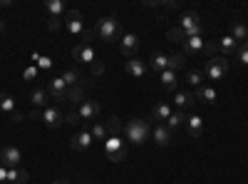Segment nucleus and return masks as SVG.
<instances>
[{
	"mask_svg": "<svg viewBox=\"0 0 248 184\" xmlns=\"http://www.w3.org/2000/svg\"><path fill=\"white\" fill-rule=\"evenodd\" d=\"M45 10L50 13V17H60V15H65V3L62 0H45Z\"/></svg>",
	"mask_w": 248,
	"mask_h": 184,
	"instance_id": "obj_29",
	"label": "nucleus"
},
{
	"mask_svg": "<svg viewBox=\"0 0 248 184\" xmlns=\"http://www.w3.org/2000/svg\"><path fill=\"white\" fill-rule=\"evenodd\" d=\"M236 55H238V60H241V65H248V40H246V43H241V45H238Z\"/></svg>",
	"mask_w": 248,
	"mask_h": 184,
	"instance_id": "obj_38",
	"label": "nucleus"
},
{
	"mask_svg": "<svg viewBox=\"0 0 248 184\" xmlns=\"http://www.w3.org/2000/svg\"><path fill=\"white\" fill-rule=\"evenodd\" d=\"M28 117H30L32 122H40V110H30V112H28Z\"/></svg>",
	"mask_w": 248,
	"mask_h": 184,
	"instance_id": "obj_45",
	"label": "nucleus"
},
{
	"mask_svg": "<svg viewBox=\"0 0 248 184\" xmlns=\"http://www.w3.org/2000/svg\"><path fill=\"white\" fill-rule=\"evenodd\" d=\"M105 152H107V157L112 162H122L124 157H127V145H124L119 137H109L105 142Z\"/></svg>",
	"mask_w": 248,
	"mask_h": 184,
	"instance_id": "obj_8",
	"label": "nucleus"
},
{
	"mask_svg": "<svg viewBox=\"0 0 248 184\" xmlns=\"http://www.w3.org/2000/svg\"><path fill=\"white\" fill-rule=\"evenodd\" d=\"M184 80L189 85H194V87H201V85H206V75H203V70H189L184 75Z\"/></svg>",
	"mask_w": 248,
	"mask_h": 184,
	"instance_id": "obj_28",
	"label": "nucleus"
},
{
	"mask_svg": "<svg viewBox=\"0 0 248 184\" xmlns=\"http://www.w3.org/2000/svg\"><path fill=\"white\" fill-rule=\"evenodd\" d=\"M149 67H152V70H156L159 75H161L164 70H169V55L154 52V55H152V60H149Z\"/></svg>",
	"mask_w": 248,
	"mask_h": 184,
	"instance_id": "obj_26",
	"label": "nucleus"
},
{
	"mask_svg": "<svg viewBox=\"0 0 248 184\" xmlns=\"http://www.w3.org/2000/svg\"><path fill=\"white\" fill-rule=\"evenodd\" d=\"M45 90H47L50 100H55V102H67V85H65V80H62V77H52Z\"/></svg>",
	"mask_w": 248,
	"mask_h": 184,
	"instance_id": "obj_10",
	"label": "nucleus"
},
{
	"mask_svg": "<svg viewBox=\"0 0 248 184\" xmlns=\"http://www.w3.org/2000/svg\"><path fill=\"white\" fill-rule=\"evenodd\" d=\"M20 162H23V152H20L17 147H3L0 150V165L3 167H8V169H15V167H20Z\"/></svg>",
	"mask_w": 248,
	"mask_h": 184,
	"instance_id": "obj_9",
	"label": "nucleus"
},
{
	"mask_svg": "<svg viewBox=\"0 0 248 184\" xmlns=\"http://www.w3.org/2000/svg\"><path fill=\"white\" fill-rule=\"evenodd\" d=\"M179 28L184 30L186 37H201L203 33V20L196 10H184L179 15Z\"/></svg>",
	"mask_w": 248,
	"mask_h": 184,
	"instance_id": "obj_3",
	"label": "nucleus"
},
{
	"mask_svg": "<svg viewBox=\"0 0 248 184\" xmlns=\"http://www.w3.org/2000/svg\"><path fill=\"white\" fill-rule=\"evenodd\" d=\"M32 57H35V63H37V70H50V67H52V60H50L47 55H37V52H35Z\"/></svg>",
	"mask_w": 248,
	"mask_h": 184,
	"instance_id": "obj_36",
	"label": "nucleus"
},
{
	"mask_svg": "<svg viewBox=\"0 0 248 184\" xmlns=\"http://www.w3.org/2000/svg\"><path fill=\"white\" fill-rule=\"evenodd\" d=\"M124 70H127V75L129 77H134V80H139V77H144L147 75V70H149V63H144L141 57H129L127 60V65H124Z\"/></svg>",
	"mask_w": 248,
	"mask_h": 184,
	"instance_id": "obj_12",
	"label": "nucleus"
},
{
	"mask_svg": "<svg viewBox=\"0 0 248 184\" xmlns=\"http://www.w3.org/2000/svg\"><path fill=\"white\" fill-rule=\"evenodd\" d=\"M5 30V23H3V20H0V33H3Z\"/></svg>",
	"mask_w": 248,
	"mask_h": 184,
	"instance_id": "obj_49",
	"label": "nucleus"
},
{
	"mask_svg": "<svg viewBox=\"0 0 248 184\" xmlns=\"http://www.w3.org/2000/svg\"><path fill=\"white\" fill-rule=\"evenodd\" d=\"M203 48H206V40H203V35L201 37H186L184 40V57H194V55H199V52H203Z\"/></svg>",
	"mask_w": 248,
	"mask_h": 184,
	"instance_id": "obj_15",
	"label": "nucleus"
},
{
	"mask_svg": "<svg viewBox=\"0 0 248 184\" xmlns=\"http://www.w3.org/2000/svg\"><path fill=\"white\" fill-rule=\"evenodd\" d=\"M92 142H94V137L90 134V122H87V127L82 130V132H77V134L70 139V147H72L75 152H85V150L92 147Z\"/></svg>",
	"mask_w": 248,
	"mask_h": 184,
	"instance_id": "obj_11",
	"label": "nucleus"
},
{
	"mask_svg": "<svg viewBox=\"0 0 248 184\" xmlns=\"http://www.w3.org/2000/svg\"><path fill=\"white\" fill-rule=\"evenodd\" d=\"M119 50H122V55L134 57V52L139 50V35H137V33H127V35H122V40H119Z\"/></svg>",
	"mask_w": 248,
	"mask_h": 184,
	"instance_id": "obj_14",
	"label": "nucleus"
},
{
	"mask_svg": "<svg viewBox=\"0 0 248 184\" xmlns=\"http://www.w3.org/2000/svg\"><path fill=\"white\" fill-rule=\"evenodd\" d=\"M186 119H189V117H186L181 110H174V112H171V117H169L167 122H164V125H167V130L174 134V132H179V130H184V127H186Z\"/></svg>",
	"mask_w": 248,
	"mask_h": 184,
	"instance_id": "obj_19",
	"label": "nucleus"
},
{
	"mask_svg": "<svg viewBox=\"0 0 248 184\" xmlns=\"http://www.w3.org/2000/svg\"><path fill=\"white\" fill-rule=\"evenodd\" d=\"M60 25H62V17H50L47 20V30H60Z\"/></svg>",
	"mask_w": 248,
	"mask_h": 184,
	"instance_id": "obj_42",
	"label": "nucleus"
},
{
	"mask_svg": "<svg viewBox=\"0 0 248 184\" xmlns=\"http://www.w3.org/2000/svg\"><path fill=\"white\" fill-rule=\"evenodd\" d=\"M216 48H218V52L223 55V57H229V55H236V50H238V43L231 37V35H223L218 43H216Z\"/></svg>",
	"mask_w": 248,
	"mask_h": 184,
	"instance_id": "obj_21",
	"label": "nucleus"
},
{
	"mask_svg": "<svg viewBox=\"0 0 248 184\" xmlns=\"http://www.w3.org/2000/svg\"><path fill=\"white\" fill-rule=\"evenodd\" d=\"M77 115H79L82 122H97V117L102 115V105H99V102H94V100H85L77 107Z\"/></svg>",
	"mask_w": 248,
	"mask_h": 184,
	"instance_id": "obj_7",
	"label": "nucleus"
},
{
	"mask_svg": "<svg viewBox=\"0 0 248 184\" xmlns=\"http://www.w3.org/2000/svg\"><path fill=\"white\" fill-rule=\"evenodd\" d=\"M184 65H186V57H184L181 52H176V55H169V70H171V72H179Z\"/></svg>",
	"mask_w": 248,
	"mask_h": 184,
	"instance_id": "obj_34",
	"label": "nucleus"
},
{
	"mask_svg": "<svg viewBox=\"0 0 248 184\" xmlns=\"http://www.w3.org/2000/svg\"><path fill=\"white\" fill-rule=\"evenodd\" d=\"M28 179H30V174H28V169H23V167L8 169V182H13V184H28Z\"/></svg>",
	"mask_w": 248,
	"mask_h": 184,
	"instance_id": "obj_27",
	"label": "nucleus"
},
{
	"mask_svg": "<svg viewBox=\"0 0 248 184\" xmlns=\"http://www.w3.org/2000/svg\"><path fill=\"white\" fill-rule=\"evenodd\" d=\"M167 37L171 40V43H184V40H186V35H184L181 28H171V30H167Z\"/></svg>",
	"mask_w": 248,
	"mask_h": 184,
	"instance_id": "obj_37",
	"label": "nucleus"
},
{
	"mask_svg": "<svg viewBox=\"0 0 248 184\" xmlns=\"http://www.w3.org/2000/svg\"><path fill=\"white\" fill-rule=\"evenodd\" d=\"M171 112H174V107L169 105V102H159V105H154V110H152V117L164 125V122L171 117Z\"/></svg>",
	"mask_w": 248,
	"mask_h": 184,
	"instance_id": "obj_23",
	"label": "nucleus"
},
{
	"mask_svg": "<svg viewBox=\"0 0 248 184\" xmlns=\"http://www.w3.org/2000/svg\"><path fill=\"white\" fill-rule=\"evenodd\" d=\"M10 115H13V122H23V119H25V117H23V112H17V110H15V112H10Z\"/></svg>",
	"mask_w": 248,
	"mask_h": 184,
	"instance_id": "obj_46",
	"label": "nucleus"
},
{
	"mask_svg": "<svg viewBox=\"0 0 248 184\" xmlns=\"http://www.w3.org/2000/svg\"><path fill=\"white\" fill-rule=\"evenodd\" d=\"M72 57L77 60V63H85V65H92L94 60H97L94 48H92V45H85V43H79V45L72 48Z\"/></svg>",
	"mask_w": 248,
	"mask_h": 184,
	"instance_id": "obj_13",
	"label": "nucleus"
},
{
	"mask_svg": "<svg viewBox=\"0 0 248 184\" xmlns=\"http://www.w3.org/2000/svg\"><path fill=\"white\" fill-rule=\"evenodd\" d=\"M67 102L82 105V102H85V87H67Z\"/></svg>",
	"mask_w": 248,
	"mask_h": 184,
	"instance_id": "obj_32",
	"label": "nucleus"
},
{
	"mask_svg": "<svg viewBox=\"0 0 248 184\" xmlns=\"http://www.w3.org/2000/svg\"><path fill=\"white\" fill-rule=\"evenodd\" d=\"M0 112H15V100L8 92H0Z\"/></svg>",
	"mask_w": 248,
	"mask_h": 184,
	"instance_id": "obj_33",
	"label": "nucleus"
},
{
	"mask_svg": "<svg viewBox=\"0 0 248 184\" xmlns=\"http://www.w3.org/2000/svg\"><path fill=\"white\" fill-rule=\"evenodd\" d=\"M8 5H13V0H0V8H8Z\"/></svg>",
	"mask_w": 248,
	"mask_h": 184,
	"instance_id": "obj_47",
	"label": "nucleus"
},
{
	"mask_svg": "<svg viewBox=\"0 0 248 184\" xmlns=\"http://www.w3.org/2000/svg\"><path fill=\"white\" fill-rule=\"evenodd\" d=\"M92 75H94V77L105 75V63H99V60H94V63H92Z\"/></svg>",
	"mask_w": 248,
	"mask_h": 184,
	"instance_id": "obj_41",
	"label": "nucleus"
},
{
	"mask_svg": "<svg viewBox=\"0 0 248 184\" xmlns=\"http://www.w3.org/2000/svg\"><path fill=\"white\" fill-rule=\"evenodd\" d=\"M62 25H65V30L70 35H82V33H85V23H82L79 10H67L65 17H62Z\"/></svg>",
	"mask_w": 248,
	"mask_h": 184,
	"instance_id": "obj_6",
	"label": "nucleus"
},
{
	"mask_svg": "<svg viewBox=\"0 0 248 184\" xmlns=\"http://www.w3.org/2000/svg\"><path fill=\"white\" fill-rule=\"evenodd\" d=\"M159 80H161V87H164V90H176V72L164 70V72L159 75Z\"/></svg>",
	"mask_w": 248,
	"mask_h": 184,
	"instance_id": "obj_30",
	"label": "nucleus"
},
{
	"mask_svg": "<svg viewBox=\"0 0 248 184\" xmlns=\"http://www.w3.org/2000/svg\"><path fill=\"white\" fill-rule=\"evenodd\" d=\"M90 134L97 139V142H107L109 139V132H107V125L105 122H90Z\"/></svg>",
	"mask_w": 248,
	"mask_h": 184,
	"instance_id": "obj_25",
	"label": "nucleus"
},
{
	"mask_svg": "<svg viewBox=\"0 0 248 184\" xmlns=\"http://www.w3.org/2000/svg\"><path fill=\"white\" fill-rule=\"evenodd\" d=\"M92 40H94V30H85V33H82V43H85V45H92Z\"/></svg>",
	"mask_w": 248,
	"mask_h": 184,
	"instance_id": "obj_43",
	"label": "nucleus"
},
{
	"mask_svg": "<svg viewBox=\"0 0 248 184\" xmlns=\"http://www.w3.org/2000/svg\"><path fill=\"white\" fill-rule=\"evenodd\" d=\"M60 77L65 80L67 87H92L90 83H85V75H82L79 70H65Z\"/></svg>",
	"mask_w": 248,
	"mask_h": 184,
	"instance_id": "obj_16",
	"label": "nucleus"
},
{
	"mask_svg": "<svg viewBox=\"0 0 248 184\" xmlns=\"http://www.w3.org/2000/svg\"><path fill=\"white\" fill-rule=\"evenodd\" d=\"M107 132H109V137H119V132H122V122H119V117H109L107 119Z\"/></svg>",
	"mask_w": 248,
	"mask_h": 184,
	"instance_id": "obj_35",
	"label": "nucleus"
},
{
	"mask_svg": "<svg viewBox=\"0 0 248 184\" xmlns=\"http://www.w3.org/2000/svg\"><path fill=\"white\" fill-rule=\"evenodd\" d=\"M152 137H154V142H156L159 147H169L174 134L167 130V125H161V122H156V125H154V130H152Z\"/></svg>",
	"mask_w": 248,
	"mask_h": 184,
	"instance_id": "obj_17",
	"label": "nucleus"
},
{
	"mask_svg": "<svg viewBox=\"0 0 248 184\" xmlns=\"http://www.w3.org/2000/svg\"><path fill=\"white\" fill-rule=\"evenodd\" d=\"M40 122H45L47 127H62L65 125V112H62L57 105H50V107H45V110H40Z\"/></svg>",
	"mask_w": 248,
	"mask_h": 184,
	"instance_id": "obj_5",
	"label": "nucleus"
},
{
	"mask_svg": "<svg viewBox=\"0 0 248 184\" xmlns=\"http://www.w3.org/2000/svg\"><path fill=\"white\" fill-rule=\"evenodd\" d=\"M194 100H196V97H194V92H189V90H179V92H176V97H174V107L184 112V110H189V107L194 105Z\"/></svg>",
	"mask_w": 248,
	"mask_h": 184,
	"instance_id": "obj_22",
	"label": "nucleus"
},
{
	"mask_svg": "<svg viewBox=\"0 0 248 184\" xmlns=\"http://www.w3.org/2000/svg\"><path fill=\"white\" fill-rule=\"evenodd\" d=\"M37 77V67H32V65H28L25 70H23V80L25 83H32V80Z\"/></svg>",
	"mask_w": 248,
	"mask_h": 184,
	"instance_id": "obj_40",
	"label": "nucleus"
},
{
	"mask_svg": "<svg viewBox=\"0 0 248 184\" xmlns=\"http://www.w3.org/2000/svg\"><path fill=\"white\" fill-rule=\"evenodd\" d=\"M3 182H8V167L0 165V184H3Z\"/></svg>",
	"mask_w": 248,
	"mask_h": 184,
	"instance_id": "obj_44",
	"label": "nucleus"
},
{
	"mask_svg": "<svg viewBox=\"0 0 248 184\" xmlns=\"http://www.w3.org/2000/svg\"><path fill=\"white\" fill-rule=\"evenodd\" d=\"M79 122H82V119H79V115H77V110H70V112L65 115V125H70V127H77V125H79Z\"/></svg>",
	"mask_w": 248,
	"mask_h": 184,
	"instance_id": "obj_39",
	"label": "nucleus"
},
{
	"mask_svg": "<svg viewBox=\"0 0 248 184\" xmlns=\"http://www.w3.org/2000/svg\"><path fill=\"white\" fill-rule=\"evenodd\" d=\"M226 72H229V57H223V55H216L211 60H206V65H203V75L206 80H221Z\"/></svg>",
	"mask_w": 248,
	"mask_h": 184,
	"instance_id": "obj_4",
	"label": "nucleus"
},
{
	"mask_svg": "<svg viewBox=\"0 0 248 184\" xmlns=\"http://www.w3.org/2000/svg\"><path fill=\"white\" fill-rule=\"evenodd\" d=\"M149 122L147 119H141V117H132L127 122V127H124V134H127V139L132 142V145H144V142L149 139Z\"/></svg>",
	"mask_w": 248,
	"mask_h": 184,
	"instance_id": "obj_2",
	"label": "nucleus"
},
{
	"mask_svg": "<svg viewBox=\"0 0 248 184\" xmlns=\"http://www.w3.org/2000/svg\"><path fill=\"white\" fill-rule=\"evenodd\" d=\"M30 102L35 105V110L50 107V95H47V90H45V87H35V90L30 92Z\"/></svg>",
	"mask_w": 248,
	"mask_h": 184,
	"instance_id": "obj_18",
	"label": "nucleus"
},
{
	"mask_svg": "<svg viewBox=\"0 0 248 184\" xmlns=\"http://www.w3.org/2000/svg\"><path fill=\"white\" fill-rule=\"evenodd\" d=\"M186 132H189V137H191V139H199V137H201V132H203V119H201V117H196V115H191L189 119H186Z\"/></svg>",
	"mask_w": 248,
	"mask_h": 184,
	"instance_id": "obj_24",
	"label": "nucleus"
},
{
	"mask_svg": "<svg viewBox=\"0 0 248 184\" xmlns=\"http://www.w3.org/2000/svg\"><path fill=\"white\" fill-rule=\"evenodd\" d=\"M52 184H70V182H67V179H55Z\"/></svg>",
	"mask_w": 248,
	"mask_h": 184,
	"instance_id": "obj_48",
	"label": "nucleus"
},
{
	"mask_svg": "<svg viewBox=\"0 0 248 184\" xmlns=\"http://www.w3.org/2000/svg\"><path fill=\"white\" fill-rule=\"evenodd\" d=\"M82 184H87V182H82Z\"/></svg>",
	"mask_w": 248,
	"mask_h": 184,
	"instance_id": "obj_51",
	"label": "nucleus"
},
{
	"mask_svg": "<svg viewBox=\"0 0 248 184\" xmlns=\"http://www.w3.org/2000/svg\"><path fill=\"white\" fill-rule=\"evenodd\" d=\"M94 35L105 43H114V40H122V25L114 15H107V17H99L97 25H94Z\"/></svg>",
	"mask_w": 248,
	"mask_h": 184,
	"instance_id": "obj_1",
	"label": "nucleus"
},
{
	"mask_svg": "<svg viewBox=\"0 0 248 184\" xmlns=\"http://www.w3.org/2000/svg\"><path fill=\"white\" fill-rule=\"evenodd\" d=\"M231 37L236 40L238 45L246 43V40H248V28H246L243 23H233V28H231Z\"/></svg>",
	"mask_w": 248,
	"mask_h": 184,
	"instance_id": "obj_31",
	"label": "nucleus"
},
{
	"mask_svg": "<svg viewBox=\"0 0 248 184\" xmlns=\"http://www.w3.org/2000/svg\"><path fill=\"white\" fill-rule=\"evenodd\" d=\"M171 184H179V182H171Z\"/></svg>",
	"mask_w": 248,
	"mask_h": 184,
	"instance_id": "obj_50",
	"label": "nucleus"
},
{
	"mask_svg": "<svg viewBox=\"0 0 248 184\" xmlns=\"http://www.w3.org/2000/svg\"><path fill=\"white\" fill-rule=\"evenodd\" d=\"M194 97H196V100H201L203 105H214V102H216V97H218V92H216L211 85H201V87H196Z\"/></svg>",
	"mask_w": 248,
	"mask_h": 184,
	"instance_id": "obj_20",
	"label": "nucleus"
}]
</instances>
